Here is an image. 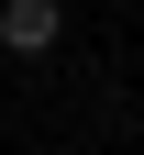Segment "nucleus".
Segmentation results:
<instances>
[{
	"instance_id": "nucleus-1",
	"label": "nucleus",
	"mask_w": 144,
	"mask_h": 155,
	"mask_svg": "<svg viewBox=\"0 0 144 155\" xmlns=\"http://www.w3.org/2000/svg\"><path fill=\"white\" fill-rule=\"evenodd\" d=\"M0 45L11 55H55L67 45V0H0Z\"/></svg>"
}]
</instances>
